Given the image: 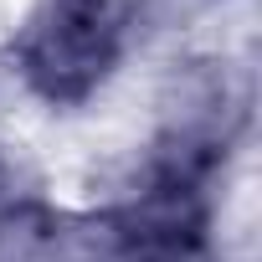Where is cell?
<instances>
[{
  "instance_id": "obj_1",
  "label": "cell",
  "mask_w": 262,
  "mask_h": 262,
  "mask_svg": "<svg viewBox=\"0 0 262 262\" xmlns=\"http://www.w3.org/2000/svg\"><path fill=\"white\" fill-rule=\"evenodd\" d=\"M139 0H57L26 47V77L52 103H82L123 57Z\"/></svg>"
}]
</instances>
